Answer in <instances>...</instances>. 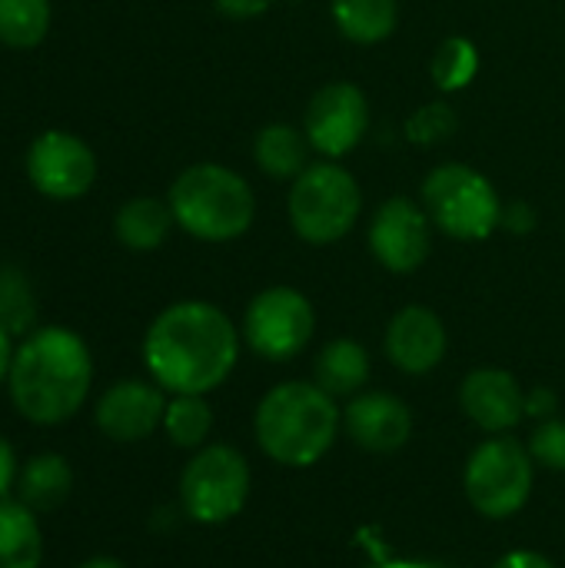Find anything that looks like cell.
Instances as JSON below:
<instances>
[{"label": "cell", "instance_id": "1", "mask_svg": "<svg viewBox=\"0 0 565 568\" xmlns=\"http://www.w3.org/2000/svg\"><path fill=\"white\" fill-rule=\"evenodd\" d=\"M240 353V336L223 310L186 300L167 306L147 329L143 363L157 386L173 396H203L216 389Z\"/></svg>", "mask_w": 565, "mask_h": 568}, {"label": "cell", "instance_id": "2", "mask_svg": "<svg viewBox=\"0 0 565 568\" xmlns=\"http://www.w3.org/2000/svg\"><path fill=\"white\" fill-rule=\"evenodd\" d=\"M93 386V359L87 343L67 326H40L10 363L7 389L13 409L33 426H60L73 419Z\"/></svg>", "mask_w": 565, "mask_h": 568}, {"label": "cell", "instance_id": "3", "mask_svg": "<svg viewBox=\"0 0 565 568\" xmlns=\"http://www.w3.org/2000/svg\"><path fill=\"white\" fill-rule=\"evenodd\" d=\"M333 396L313 383H283L256 409V439L283 466H313L336 439Z\"/></svg>", "mask_w": 565, "mask_h": 568}, {"label": "cell", "instance_id": "4", "mask_svg": "<svg viewBox=\"0 0 565 568\" xmlns=\"http://www.w3.org/2000/svg\"><path fill=\"white\" fill-rule=\"evenodd\" d=\"M170 210L180 230L203 243H230L243 236L256 216L250 183L220 163H193L170 186Z\"/></svg>", "mask_w": 565, "mask_h": 568}, {"label": "cell", "instance_id": "5", "mask_svg": "<svg viewBox=\"0 0 565 568\" xmlns=\"http://www.w3.org/2000/svg\"><path fill=\"white\" fill-rule=\"evenodd\" d=\"M360 206V186L340 163L306 166L290 190V223L313 246L343 240L353 230Z\"/></svg>", "mask_w": 565, "mask_h": 568}, {"label": "cell", "instance_id": "6", "mask_svg": "<svg viewBox=\"0 0 565 568\" xmlns=\"http://www.w3.org/2000/svg\"><path fill=\"white\" fill-rule=\"evenodd\" d=\"M423 200L433 223L453 240H486L503 223V203L496 186L466 163L436 166L423 180Z\"/></svg>", "mask_w": 565, "mask_h": 568}, {"label": "cell", "instance_id": "7", "mask_svg": "<svg viewBox=\"0 0 565 568\" xmlns=\"http://www.w3.org/2000/svg\"><path fill=\"white\" fill-rule=\"evenodd\" d=\"M250 493V469L243 456L230 446L203 449L180 479V499L190 519L203 526H220L233 519Z\"/></svg>", "mask_w": 565, "mask_h": 568}, {"label": "cell", "instance_id": "8", "mask_svg": "<svg viewBox=\"0 0 565 568\" xmlns=\"http://www.w3.org/2000/svg\"><path fill=\"white\" fill-rule=\"evenodd\" d=\"M533 489V459L513 439L480 446L466 466V496L486 519L519 513Z\"/></svg>", "mask_w": 565, "mask_h": 568}, {"label": "cell", "instance_id": "9", "mask_svg": "<svg viewBox=\"0 0 565 568\" xmlns=\"http://www.w3.org/2000/svg\"><path fill=\"white\" fill-rule=\"evenodd\" d=\"M313 306L303 293L290 290V286H273L263 290L243 320V333L246 343L253 346V353H260L263 359H290L296 356L310 336H313Z\"/></svg>", "mask_w": 565, "mask_h": 568}, {"label": "cell", "instance_id": "10", "mask_svg": "<svg viewBox=\"0 0 565 568\" xmlns=\"http://www.w3.org/2000/svg\"><path fill=\"white\" fill-rule=\"evenodd\" d=\"M370 130V103L363 90L350 80L326 83L313 93L303 120V133L313 150L336 160L360 146V140Z\"/></svg>", "mask_w": 565, "mask_h": 568}, {"label": "cell", "instance_id": "11", "mask_svg": "<svg viewBox=\"0 0 565 568\" xmlns=\"http://www.w3.org/2000/svg\"><path fill=\"white\" fill-rule=\"evenodd\" d=\"M27 176L33 190L50 200H77L97 180V156L80 136L47 130L27 150Z\"/></svg>", "mask_w": 565, "mask_h": 568}, {"label": "cell", "instance_id": "12", "mask_svg": "<svg viewBox=\"0 0 565 568\" xmlns=\"http://www.w3.org/2000/svg\"><path fill=\"white\" fill-rule=\"evenodd\" d=\"M370 250L390 273H413L430 256V220L426 213L406 200H386L370 226Z\"/></svg>", "mask_w": 565, "mask_h": 568}, {"label": "cell", "instance_id": "13", "mask_svg": "<svg viewBox=\"0 0 565 568\" xmlns=\"http://www.w3.org/2000/svg\"><path fill=\"white\" fill-rule=\"evenodd\" d=\"M163 389L143 379H123L113 383L100 399H97V429L113 439V443H140L147 439L157 426H163Z\"/></svg>", "mask_w": 565, "mask_h": 568}, {"label": "cell", "instance_id": "14", "mask_svg": "<svg viewBox=\"0 0 565 568\" xmlns=\"http://www.w3.org/2000/svg\"><path fill=\"white\" fill-rule=\"evenodd\" d=\"M386 353L403 373H430L446 353V329L426 306H406L386 329Z\"/></svg>", "mask_w": 565, "mask_h": 568}, {"label": "cell", "instance_id": "15", "mask_svg": "<svg viewBox=\"0 0 565 568\" xmlns=\"http://www.w3.org/2000/svg\"><path fill=\"white\" fill-rule=\"evenodd\" d=\"M463 409L466 416L490 429V433H503L513 429L523 416H526V396L519 389V383L503 373V369H476L466 376L463 383Z\"/></svg>", "mask_w": 565, "mask_h": 568}, {"label": "cell", "instance_id": "16", "mask_svg": "<svg viewBox=\"0 0 565 568\" xmlns=\"http://www.w3.org/2000/svg\"><path fill=\"white\" fill-rule=\"evenodd\" d=\"M346 429L356 446H363L370 453H393L410 439L413 419H410V409L396 396L366 393L350 403Z\"/></svg>", "mask_w": 565, "mask_h": 568}, {"label": "cell", "instance_id": "17", "mask_svg": "<svg viewBox=\"0 0 565 568\" xmlns=\"http://www.w3.org/2000/svg\"><path fill=\"white\" fill-rule=\"evenodd\" d=\"M73 469L60 453H37L17 476V499L33 513H53L70 499Z\"/></svg>", "mask_w": 565, "mask_h": 568}, {"label": "cell", "instance_id": "18", "mask_svg": "<svg viewBox=\"0 0 565 568\" xmlns=\"http://www.w3.org/2000/svg\"><path fill=\"white\" fill-rule=\"evenodd\" d=\"M43 532L33 509L20 499H0V568H40Z\"/></svg>", "mask_w": 565, "mask_h": 568}, {"label": "cell", "instance_id": "19", "mask_svg": "<svg viewBox=\"0 0 565 568\" xmlns=\"http://www.w3.org/2000/svg\"><path fill=\"white\" fill-rule=\"evenodd\" d=\"M173 210L170 203L163 200H153V196H137V200H127L117 216H113V233L117 240L127 246V250H137V253H147V250H157L170 226H173Z\"/></svg>", "mask_w": 565, "mask_h": 568}, {"label": "cell", "instance_id": "20", "mask_svg": "<svg viewBox=\"0 0 565 568\" xmlns=\"http://www.w3.org/2000/svg\"><path fill=\"white\" fill-rule=\"evenodd\" d=\"M370 379V356L353 339H333L316 356V386L330 396H350Z\"/></svg>", "mask_w": 565, "mask_h": 568}, {"label": "cell", "instance_id": "21", "mask_svg": "<svg viewBox=\"0 0 565 568\" xmlns=\"http://www.w3.org/2000/svg\"><path fill=\"white\" fill-rule=\"evenodd\" d=\"M396 0H333V23L353 43H380L396 30Z\"/></svg>", "mask_w": 565, "mask_h": 568}, {"label": "cell", "instance_id": "22", "mask_svg": "<svg viewBox=\"0 0 565 568\" xmlns=\"http://www.w3.org/2000/svg\"><path fill=\"white\" fill-rule=\"evenodd\" d=\"M306 150H310V140L306 133H300L296 126L290 123H270L256 133V143H253V153H256V163L263 173L270 176H300L306 170Z\"/></svg>", "mask_w": 565, "mask_h": 568}, {"label": "cell", "instance_id": "23", "mask_svg": "<svg viewBox=\"0 0 565 568\" xmlns=\"http://www.w3.org/2000/svg\"><path fill=\"white\" fill-rule=\"evenodd\" d=\"M50 30V0H0V43L13 50L37 47Z\"/></svg>", "mask_w": 565, "mask_h": 568}, {"label": "cell", "instance_id": "24", "mask_svg": "<svg viewBox=\"0 0 565 568\" xmlns=\"http://www.w3.org/2000/svg\"><path fill=\"white\" fill-rule=\"evenodd\" d=\"M210 426H213V413L203 396H176L173 403H167L163 429L176 446L183 449L200 446L210 436Z\"/></svg>", "mask_w": 565, "mask_h": 568}, {"label": "cell", "instance_id": "25", "mask_svg": "<svg viewBox=\"0 0 565 568\" xmlns=\"http://www.w3.org/2000/svg\"><path fill=\"white\" fill-rule=\"evenodd\" d=\"M476 70H480V53H476L473 40H466V37L443 40L436 57H433V63H430V73H433L440 90H463V87H470Z\"/></svg>", "mask_w": 565, "mask_h": 568}, {"label": "cell", "instance_id": "26", "mask_svg": "<svg viewBox=\"0 0 565 568\" xmlns=\"http://www.w3.org/2000/svg\"><path fill=\"white\" fill-rule=\"evenodd\" d=\"M456 130V113L446 103H430L420 106L410 120H406V136L413 143H440Z\"/></svg>", "mask_w": 565, "mask_h": 568}, {"label": "cell", "instance_id": "27", "mask_svg": "<svg viewBox=\"0 0 565 568\" xmlns=\"http://www.w3.org/2000/svg\"><path fill=\"white\" fill-rule=\"evenodd\" d=\"M529 453L546 469H565V423H559V419L543 423L529 439Z\"/></svg>", "mask_w": 565, "mask_h": 568}, {"label": "cell", "instance_id": "28", "mask_svg": "<svg viewBox=\"0 0 565 568\" xmlns=\"http://www.w3.org/2000/svg\"><path fill=\"white\" fill-rule=\"evenodd\" d=\"M273 0H213V7L230 17V20H250V17H260L270 10Z\"/></svg>", "mask_w": 565, "mask_h": 568}, {"label": "cell", "instance_id": "29", "mask_svg": "<svg viewBox=\"0 0 565 568\" xmlns=\"http://www.w3.org/2000/svg\"><path fill=\"white\" fill-rule=\"evenodd\" d=\"M17 476H20V469H17V453H13V446L0 436V499H7V496L13 493Z\"/></svg>", "mask_w": 565, "mask_h": 568}, {"label": "cell", "instance_id": "30", "mask_svg": "<svg viewBox=\"0 0 565 568\" xmlns=\"http://www.w3.org/2000/svg\"><path fill=\"white\" fill-rule=\"evenodd\" d=\"M503 223H506L513 233H526V230H533V226H536V216L529 213V206H526V203H513L509 210H503Z\"/></svg>", "mask_w": 565, "mask_h": 568}, {"label": "cell", "instance_id": "31", "mask_svg": "<svg viewBox=\"0 0 565 568\" xmlns=\"http://www.w3.org/2000/svg\"><path fill=\"white\" fill-rule=\"evenodd\" d=\"M496 568H553V562L543 559V556H536V552H513V556H506Z\"/></svg>", "mask_w": 565, "mask_h": 568}, {"label": "cell", "instance_id": "32", "mask_svg": "<svg viewBox=\"0 0 565 568\" xmlns=\"http://www.w3.org/2000/svg\"><path fill=\"white\" fill-rule=\"evenodd\" d=\"M556 409V396L549 393V389H536L529 399H526V413H533V416H549Z\"/></svg>", "mask_w": 565, "mask_h": 568}, {"label": "cell", "instance_id": "33", "mask_svg": "<svg viewBox=\"0 0 565 568\" xmlns=\"http://www.w3.org/2000/svg\"><path fill=\"white\" fill-rule=\"evenodd\" d=\"M13 333L0 323V383H7V373H10V363H13Z\"/></svg>", "mask_w": 565, "mask_h": 568}, {"label": "cell", "instance_id": "34", "mask_svg": "<svg viewBox=\"0 0 565 568\" xmlns=\"http://www.w3.org/2000/svg\"><path fill=\"white\" fill-rule=\"evenodd\" d=\"M80 568H123L117 559H107V556H93V559H87Z\"/></svg>", "mask_w": 565, "mask_h": 568}]
</instances>
